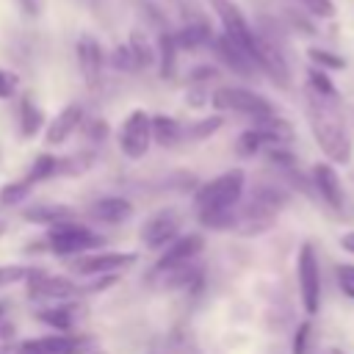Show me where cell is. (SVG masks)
I'll use <instances>...</instances> for the list:
<instances>
[{
  "instance_id": "obj_1",
  "label": "cell",
  "mask_w": 354,
  "mask_h": 354,
  "mask_svg": "<svg viewBox=\"0 0 354 354\" xmlns=\"http://www.w3.org/2000/svg\"><path fill=\"white\" fill-rule=\"evenodd\" d=\"M243 188H246L243 169L221 171L218 177H213L210 183H205L194 194V205H196V216H199L202 227H210V230H232L235 227V207L241 205Z\"/></svg>"
},
{
  "instance_id": "obj_2",
  "label": "cell",
  "mask_w": 354,
  "mask_h": 354,
  "mask_svg": "<svg viewBox=\"0 0 354 354\" xmlns=\"http://www.w3.org/2000/svg\"><path fill=\"white\" fill-rule=\"evenodd\" d=\"M307 122H310L313 138L321 147V152L326 155V160L346 166L351 160V155H354V138H351L343 116L335 111V102L310 91V100H307Z\"/></svg>"
},
{
  "instance_id": "obj_3",
  "label": "cell",
  "mask_w": 354,
  "mask_h": 354,
  "mask_svg": "<svg viewBox=\"0 0 354 354\" xmlns=\"http://www.w3.org/2000/svg\"><path fill=\"white\" fill-rule=\"evenodd\" d=\"M44 243H47V252H53L58 257H75V254L100 249L105 243V238L75 218V221L47 227V241Z\"/></svg>"
},
{
  "instance_id": "obj_4",
  "label": "cell",
  "mask_w": 354,
  "mask_h": 354,
  "mask_svg": "<svg viewBox=\"0 0 354 354\" xmlns=\"http://www.w3.org/2000/svg\"><path fill=\"white\" fill-rule=\"evenodd\" d=\"M296 279H299V299L304 313L313 318L321 310V268L313 243H301L296 257Z\"/></svg>"
},
{
  "instance_id": "obj_5",
  "label": "cell",
  "mask_w": 354,
  "mask_h": 354,
  "mask_svg": "<svg viewBox=\"0 0 354 354\" xmlns=\"http://www.w3.org/2000/svg\"><path fill=\"white\" fill-rule=\"evenodd\" d=\"M152 147V116L144 108H133L119 127V149L130 160H141Z\"/></svg>"
},
{
  "instance_id": "obj_6",
  "label": "cell",
  "mask_w": 354,
  "mask_h": 354,
  "mask_svg": "<svg viewBox=\"0 0 354 354\" xmlns=\"http://www.w3.org/2000/svg\"><path fill=\"white\" fill-rule=\"evenodd\" d=\"M210 105L216 111H235V113H246V116H266L274 113L271 100H266L263 94L243 88V86H221L210 94Z\"/></svg>"
},
{
  "instance_id": "obj_7",
  "label": "cell",
  "mask_w": 354,
  "mask_h": 354,
  "mask_svg": "<svg viewBox=\"0 0 354 354\" xmlns=\"http://www.w3.org/2000/svg\"><path fill=\"white\" fill-rule=\"evenodd\" d=\"M210 8L216 11V17H218V22H221V33H227L235 44H241V47L254 58L257 44H260V33L252 30V25L246 22L241 6L232 3V0H210Z\"/></svg>"
},
{
  "instance_id": "obj_8",
  "label": "cell",
  "mask_w": 354,
  "mask_h": 354,
  "mask_svg": "<svg viewBox=\"0 0 354 354\" xmlns=\"http://www.w3.org/2000/svg\"><path fill=\"white\" fill-rule=\"evenodd\" d=\"M94 346V337L77 335V332H55L22 340L17 346V354H88Z\"/></svg>"
},
{
  "instance_id": "obj_9",
  "label": "cell",
  "mask_w": 354,
  "mask_h": 354,
  "mask_svg": "<svg viewBox=\"0 0 354 354\" xmlns=\"http://www.w3.org/2000/svg\"><path fill=\"white\" fill-rule=\"evenodd\" d=\"M25 282H28V299L33 301H66L80 293V288L69 277L47 274L41 268H30Z\"/></svg>"
},
{
  "instance_id": "obj_10",
  "label": "cell",
  "mask_w": 354,
  "mask_h": 354,
  "mask_svg": "<svg viewBox=\"0 0 354 354\" xmlns=\"http://www.w3.org/2000/svg\"><path fill=\"white\" fill-rule=\"evenodd\" d=\"M180 227H183L180 213L174 207H160L144 218L138 238L147 249H163L169 241H174L180 235Z\"/></svg>"
},
{
  "instance_id": "obj_11",
  "label": "cell",
  "mask_w": 354,
  "mask_h": 354,
  "mask_svg": "<svg viewBox=\"0 0 354 354\" xmlns=\"http://www.w3.org/2000/svg\"><path fill=\"white\" fill-rule=\"evenodd\" d=\"M138 263V252H94V254H75L72 268L80 277H97V274H119Z\"/></svg>"
},
{
  "instance_id": "obj_12",
  "label": "cell",
  "mask_w": 354,
  "mask_h": 354,
  "mask_svg": "<svg viewBox=\"0 0 354 354\" xmlns=\"http://www.w3.org/2000/svg\"><path fill=\"white\" fill-rule=\"evenodd\" d=\"M205 249V238L199 232H188V235H177L174 241H169L163 246V254L158 257L155 263V271L163 274L169 268H177V266H185L191 260H196Z\"/></svg>"
},
{
  "instance_id": "obj_13",
  "label": "cell",
  "mask_w": 354,
  "mask_h": 354,
  "mask_svg": "<svg viewBox=\"0 0 354 354\" xmlns=\"http://www.w3.org/2000/svg\"><path fill=\"white\" fill-rule=\"evenodd\" d=\"M75 53H77V66H80L83 83L88 88H97L102 83V66H105V53H102L100 41L94 36L83 33L75 44Z\"/></svg>"
},
{
  "instance_id": "obj_14",
  "label": "cell",
  "mask_w": 354,
  "mask_h": 354,
  "mask_svg": "<svg viewBox=\"0 0 354 354\" xmlns=\"http://www.w3.org/2000/svg\"><path fill=\"white\" fill-rule=\"evenodd\" d=\"M313 185H315V194L321 196L324 205H329L332 210L346 207V191H343V183L337 177L335 163H329V160L315 163L313 166Z\"/></svg>"
},
{
  "instance_id": "obj_15",
  "label": "cell",
  "mask_w": 354,
  "mask_h": 354,
  "mask_svg": "<svg viewBox=\"0 0 354 354\" xmlns=\"http://www.w3.org/2000/svg\"><path fill=\"white\" fill-rule=\"evenodd\" d=\"M80 124H83V108H80L77 102L64 105V108L55 113V119L47 124V130H44V144H47V147H61V144H66V141L77 133Z\"/></svg>"
},
{
  "instance_id": "obj_16",
  "label": "cell",
  "mask_w": 354,
  "mask_h": 354,
  "mask_svg": "<svg viewBox=\"0 0 354 354\" xmlns=\"http://www.w3.org/2000/svg\"><path fill=\"white\" fill-rule=\"evenodd\" d=\"M210 47L216 50V55H218V61H224L232 72H238V75H243V77H249L254 69H257V64H254V58L241 47V44H235L227 33H216L213 39H210Z\"/></svg>"
},
{
  "instance_id": "obj_17",
  "label": "cell",
  "mask_w": 354,
  "mask_h": 354,
  "mask_svg": "<svg viewBox=\"0 0 354 354\" xmlns=\"http://www.w3.org/2000/svg\"><path fill=\"white\" fill-rule=\"evenodd\" d=\"M133 213H136V207L124 196H100L88 207V216L102 224H124L133 218Z\"/></svg>"
},
{
  "instance_id": "obj_18",
  "label": "cell",
  "mask_w": 354,
  "mask_h": 354,
  "mask_svg": "<svg viewBox=\"0 0 354 354\" xmlns=\"http://www.w3.org/2000/svg\"><path fill=\"white\" fill-rule=\"evenodd\" d=\"M22 218L30 221V224H41V227H55V224H64V221H75L77 218V210L69 207V205H53V202H39V205H30L22 210Z\"/></svg>"
},
{
  "instance_id": "obj_19",
  "label": "cell",
  "mask_w": 354,
  "mask_h": 354,
  "mask_svg": "<svg viewBox=\"0 0 354 354\" xmlns=\"http://www.w3.org/2000/svg\"><path fill=\"white\" fill-rule=\"evenodd\" d=\"M77 310H80V307L66 299V301H55L53 307L39 310L36 318H39L41 324H47L50 329H55V332H72L75 324H77V315H80Z\"/></svg>"
},
{
  "instance_id": "obj_20",
  "label": "cell",
  "mask_w": 354,
  "mask_h": 354,
  "mask_svg": "<svg viewBox=\"0 0 354 354\" xmlns=\"http://www.w3.org/2000/svg\"><path fill=\"white\" fill-rule=\"evenodd\" d=\"M252 119H254L252 127H257V130L263 133V138H266L268 147L293 141V124H290L288 119H282L277 111H274V113H266V116H252Z\"/></svg>"
},
{
  "instance_id": "obj_21",
  "label": "cell",
  "mask_w": 354,
  "mask_h": 354,
  "mask_svg": "<svg viewBox=\"0 0 354 354\" xmlns=\"http://www.w3.org/2000/svg\"><path fill=\"white\" fill-rule=\"evenodd\" d=\"M183 138H185V127L174 116H166V113L152 116V144H158V147H177Z\"/></svg>"
},
{
  "instance_id": "obj_22",
  "label": "cell",
  "mask_w": 354,
  "mask_h": 354,
  "mask_svg": "<svg viewBox=\"0 0 354 354\" xmlns=\"http://www.w3.org/2000/svg\"><path fill=\"white\" fill-rule=\"evenodd\" d=\"M155 50H158L160 77H163V80H171V77L177 75V53H180L174 33H171V30H163L160 39H158V47H155Z\"/></svg>"
},
{
  "instance_id": "obj_23",
  "label": "cell",
  "mask_w": 354,
  "mask_h": 354,
  "mask_svg": "<svg viewBox=\"0 0 354 354\" xmlns=\"http://www.w3.org/2000/svg\"><path fill=\"white\" fill-rule=\"evenodd\" d=\"M174 39H177V47H180V50H196V47H202V44H210L213 30H210L207 22H188V25H183V28L174 33Z\"/></svg>"
},
{
  "instance_id": "obj_24",
  "label": "cell",
  "mask_w": 354,
  "mask_h": 354,
  "mask_svg": "<svg viewBox=\"0 0 354 354\" xmlns=\"http://www.w3.org/2000/svg\"><path fill=\"white\" fill-rule=\"evenodd\" d=\"M44 127V111L36 105L33 97H22L19 102V133L22 138H33Z\"/></svg>"
},
{
  "instance_id": "obj_25",
  "label": "cell",
  "mask_w": 354,
  "mask_h": 354,
  "mask_svg": "<svg viewBox=\"0 0 354 354\" xmlns=\"http://www.w3.org/2000/svg\"><path fill=\"white\" fill-rule=\"evenodd\" d=\"M127 47L133 53V61H136V69H147L158 61V50L152 47V41L141 33V30H133L130 39H127Z\"/></svg>"
},
{
  "instance_id": "obj_26",
  "label": "cell",
  "mask_w": 354,
  "mask_h": 354,
  "mask_svg": "<svg viewBox=\"0 0 354 354\" xmlns=\"http://www.w3.org/2000/svg\"><path fill=\"white\" fill-rule=\"evenodd\" d=\"M307 86H310L313 94L337 102V88H335L332 77L326 75V69H321V66H310V69H307Z\"/></svg>"
},
{
  "instance_id": "obj_27",
  "label": "cell",
  "mask_w": 354,
  "mask_h": 354,
  "mask_svg": "<svg viewBox=\"0 0 354 354\" xmlns=\"http://www.w3.org/2000/svg\"><path fill=\"white\" fill-rule=\"evenodd\" d=\"M221 124H224V116H221V113L202 116V119H196L194 124L185 127V138H188V141H205V138L216 136V133L221 130Z\"/></svg>"
},
{
  "instance_id": "obj_28",
  "label": "cell",
  "mask_w": 354,
  "mask_h": 354,
  "mask_svg": "<svg viewBox=\"0 0 354 354\" xmlns=\"http://www.w3.org/2000/svg\"><path fill=\"white\" fill-rule=\"evenodd\" d=\"M58 174V158L55 155H47V152H41V155H36V160L30 163V169H28V183H41V180H50V177H55Z\"/></svg>"
},
{
  "instance_id": "obj_29",
  "label": "cell",
  "mask_w": 354,
  "mask_h": 354,
  "mask_svg": "<svg viewBox=\"0 0 354 354\" xmlns=\"http://www.w3.org/2000/svg\"><path fill=\"white\" fill-rule=\"evenodd\" d=\"M30 191H33V183H28V180H14V183H6V185L0 188V205H3V207L22 205L25 199H30Z\"/></svg>"
},
{
  "instance_id": "obj_30",
  "label": "cell",
  "mask_w": 354,
  "mask_h": 354,
  "mask_svg": "<svg viewBox=\"0 0 354 354\" xmlns=\"http://www.w3.org/2000/svg\"><path fill=\"white\" fill-rule=\"evenodd\" d=\"M266 147H268V144H266V138H263V133H260L257 127L243 130V133L238 136V141H235V149H238L243 158H252V155L263 152Z\"/></svg>"
},
{
  "instance_id": "obj_31",
  "label": "cell",
  "mask_w": 354,
  "mask_h": 354,
  "mask_svg": "<svg viewBox=\"0 0 354 354\" xmlns=\"http://www.w3.org/2000/svg\"><path fill=\"white\" fill-rule=\"evenodd\" d=\"M307 58L313 61V66H321V69H346V58L343 55H335L329 50H321V47H310L307 50Z\"/></svg>"
},
{
  "instance_id": "obj_32",
  "label": "cell",
  "mask_w": 354,
  "mask_h": 354,
  "mask_svg": "<svg viewBox=\"0 0 354 354\" xmlns=\"http://www.w3.org/2000/svg\"><path fill=\"white\" fill-rule=\"evenodd\" d=\"M310 343H313V321H301L293 332V343H290V354H310Z\"/></svg>"
},
{
  "instance_id": "obj_33",
  "label": "cell",
  "mask_w": 354,
  "mask_h": 354,
  "mask_svg": "<svg viewBox=\"0 0 354 354\" xmlns=\"http://www.w3.org/2000/svg\"><path fill=\"white\" fill-rule=\"evenodd\" d=\"M299 3L304 6V11H307L310 17L332 19V17L337 14V8H335V0H299Z\"/></svg>"
},
{
  "instance_id": "obj_34",
  "label": "cell",
  "mask_w": 354,
  "mask_h": 354,
  "mask_svg": "<svg viewBox=\"0 0 354 354\" xmlns=\"http://www.w3.org/2000/svg\"><path fill=\"white\" fill-rule=\"evenodd\" d=\"M30 266H0V288H8L14 282H25Z\"/></svg>"
},
{
  "instance_id": "obj_35",
  "label": "cell",
  "mask_w": 354,
  "mask_h": 354,
  "mask_svg": "<svg viewBox=\"0 0 354 354\" xmlns=\"http://www.w3.org/2000/svg\"><path fill=\"white\" fill-rule=\"evenodd\" d=\"M111 66H113V69H122V72H133V69H136V61H133V53H130L127 44H119V47L113 50Z\"/></svg>"
},
{
  "instance_id": "obj_36",
  "label": "cell",
  "mask_w": 354,
  "mask_h": 354,
  "mask_svg": "<svg viewBox=\"0 0 354 354\" xmlns=\"http://www.w3.org/2000/svg\"><path fill=\"white\" fill-rule=\"evenodd\" d=\"M19 88V77L11 72V69H3L0 66V100H11Z\"/></svg>"
},
{
  "instance_id": "obj_37",
  "label": "cell",
  "mask_w": 354,
  "mask_h": 354,
  "mask_svg": "<svg viewBox=\"0 0 354 354\" xmlns=\"http://www.w3.org/2000/svg\"><path fill=\"white\" fill-rule=\"evenodd\" d=\"M337 282H340L343 293H346L348 299H354V263L337 266Z\"/></svg>"
},
{
  "instance_id": "obj_38",
  "label": "cell",
  "mask_w": 354,
  "mask_h": 354,
  "mask_svg": "<svg viewBox=\"0 0 354 354\" xmlns=\"http://www.w3.org/2000/svg\"><path fill=\"white\" fill-rule=\"evenodd\" d=\"M218 77V69L216 66H210V64H199V66H194L191 69V75H188V80L191 83H207V80H216Z\"/></svg>"
},
{
  "instance_id": "obj_39",
  "label": "cell",
  "mask_w": 354,
  "mask_h": 354,
  "mask_svg": "<svg viewBox=\"0 0 354 354\" xmlns=\"http://www.w3.org/2000/svg\"><path fill=\"white\" fill-rule=\"evenodd\" d=\"M210 102V91L202 83H194V88H188V105L191 108H202Z\"/></svg>"
},
{
  "instance_id": "obj_40",
  "label": "cell",
  "mask_w": 354,
  "mask_h": 354,
  "mask_svg": "<svg viewBox=\"0 0 354 354\" xmlns=\"http://www.w3.org/2000/svg\"><path fill=\"white\" fill-rule=\"evenodd\" d=\"M86 130H88V138H91V141H105V136H108V124H105V119H94V122H88Z\"/></svg>"
},
{
  "instance_id": "obj_41",
  "label": "cell",
  "mask_w": 354,
  "mask_h": 354,
  "mask_svg": "<svg viewBox=\"0 0 354 354\" xmlns=\"http://www.w3.org/2000/svg\"><path fill=\"white\" fill-rule=\"evenodd\" d=\"M288 19H290V25H293L296 30H304V36H313V33H315V25H313V22H307L304 17H299V14H296V11H290V8H288Z\"/></svg>"
},
{
  "instance_id": "obj_42",
  "label": "cell",
  "mask_w": 354,
  "mask_h": 354,
  "mask_svg": "<svg viewBox=\"0 0 354 354\" xmlns=\"http://www.w3.org/2000/svg\"><path fill=\"white\" fill-rule=\"evenodd\" d=\"M340 246H343V252L354 254V230H351V232H343V235H340Z\"/></svg>"
},
{
  "instance_id": "obj_43",
  "label": "cell",
  "mask_w": 354,
  "mask_h": 354,
  "mask_svg": "<svg viewBox=\"0 0 354 354\" xmlns=\"http://www.w3.org/2000/svg\"><path fill=\"white\" fill-rule=\"evenodd\" d=\"M6 230H8V224H6V221H3V218H0V235H3V232H6Z\"/></svg>"
},
{
  "instance_id": "obj_44",
  "label": "cell",
  "mask_w": 354,
  "mask_h": 354,
  "mask_svg": "<svg viewBox=\"0 0 354 354\" xmlns=\"http://www.w3.org/2000/svg\"><path fill=\"white\" fill-rule=\"evenodd\" d=\"M8 351H11L8 346H0V354H8Z\"/></svg>"
},
{
  "instance_id": "obj_45",
  "label": "cell",
  "mask_w": 354,
  "mask_h": 354,
  "mask_svg": "<svg viewBox=\"0 0 354 354\" xmlns=\"http://www.w3.org/2000/svg\"><path fill=\"white\" fill-rule=\"evenodd\" d=\"M3 315H6V310H3V304H0V324H3Z\"/></svg>"
},
{
  "instance_id": "obj_46",
  "label": "cell",
  "mask_w": 354,
  "mask_h": 354,
  "mask_svg": "<svg viewBox=\"0 0 354 354\" xmlns=\"http://www.w3.org/2000/svg\"><path fill=\"white\" fill-rule=\"evenodd\" d=\"M88 354H108V351H88Z\"/></svg>"
},
{
  "instance_id": "obj_47",
  "label": "cell",
  "mask_w": 354,
  "mask_h": 354,
  "mask_svg": "<svg viewBox=\"0 0 354 354\" xmlns=\"http://www.w3.org/2000/svg\"><path fill=\"white\" fill-rule=\"evenodd\" d=\"M329 354H343V351H337V348H332V351H329Z\"/></svg>"
}]
</instances>
